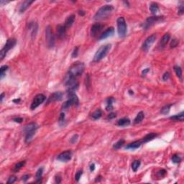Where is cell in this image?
Instances as JSON below:
<instances>
[{"label": "cell", "instance_id": "obj_1", "mask_svg": "<svg viewBox=\"0 0 184 184\" xmlns=\"http://www.w3.org/2000/svg\"><path fill=\"white\" fill-rule=\"evenodd\" d=\"M114 10V7L112 5H104L101 7L97 13L95 14L94 17V20H102L104 19L107 18L109 15L112 14V11Z\"/></svg>", "mask_w": 184, "mask_h": 184}, {"label": "cell", "instance_id": "obj_2", "mask_svg": "<svg viewBox=\"0 0 184 184\" xmlns=\"http://www.w3.org/2000/svg\"><path fill=\"white\" fill-rule=\"evenodd\" d=\"M85 69V65L82 62H76L70 67L67 75L72 76L73 78H77L84 73Z\"/></svg>", "mask_w": 184, "mask_h": 184}, {"label": "cell", "instance_id": "obj_3", "mask_svg": "<svg viewBox=\"0 0 184 184\" xmlns=\"http://www.w3.org/2000/svg\"><path fill=\"white\" fill-rule=\"evenodd\" d=\"M111 48H112L111 44H106L101 46L94 55V62H99L101 60H102L104 58H105L106 55L108 54L109 50H111Z\"/></svg>", "mask_w": 184, "mask_h": 184}, {"label": "cell", "instance_id": "obj_4", "mask_svg": "<svg viewBox=\"0 0 184 184\" xmlns=\"http://www.w3.org/2000/svg\"><path fill=\"white\" fill-rule=\"evenodd\" d=\"M37 125L34 122L30 123L26 125L24 128V131L25 132V142H30L31 139H33V136L36 132L37 130Z\"/></svg>", "mask_w": 184, "mask_h": 184}, {"label": "cell", "instance_id": "obj_5", "mask_svg": "<svg viewBox=\"0 0 184 184\" xmlns=\"http://www.w3.org/2000/svg\"><path fill=\"white\" fill-rule=\"evenodd\" d=\"M66 86L67 88V93L70 92H75V91L79 88V82L76 81L75 78H73L72 76L67 75L66 79Z\"/></svg>", "mask_w": 184, "mask_h": 184}, {"label": "cell", "instance_id": "obj_6", "mask_svg": "<svg viewBox=\"0 0 184 184\" xmlns=\"http://www.w3.org/2000/svg\"><path fill=\"white\" fill-rule=\"evenodd\" d=\"M16 43H17V40L15 38H9V39L7 40L6 44L4 45L3 48L2 49L1 51H0V60H3L4 57L6 56L7 53H8V51L15 47Z\"/></svg>", "mask_w": 184, "mask_h": 184}, {"label": "cell", "instance_id": "obj_7", "mask_svg": "<svg viewBox=\"0 0 184 184\" xmlns=\"http://www.w3.org/2000/svg\"><path fill=\"white\" fill-rule=\"evenodd\" d=\"M164 20L163 17L160 16H154V17H148L145 22H143L142 24V28L143 30H148L150 27L153 26L155 24H157L158 22H163Z\"/></svg>", "mask_w": 184, "mask_h": 184}, {"label": "cell", "instance_id": "obj_8", "mask_svg": "<svg viewBox=\"0 0 184 184\" xmlns=\"http://www.w3.org/2000/svg\"><path fill=\"white\" fill-rule=\"evenodd\" d=\"M68 99L66 101L64 104V105H63V109H68V108L71 107V106L73 105H79V98L76 96L75 92H70V93H68Z\"/></svg>", "mask_w": 184, "mask_h": 184}, {"label": "cell", "instance_id": "obj_9", "mask_svg": "<svg viewBox=\"0 0 184 184\" xmlns=\"http://www.w3.org/2000/svg\"><path fill=\"white\" fill-rule=\"evenodd\" d=\"M117 30L119 36L124 37L127 35V24L123 17H120L117 19Z\"/></svg>", "mask_w": 184, "mask_h": 184}, {"label": "cell", "instance_id": "obj_10", "mask_svg": "<svg viewBox=\"0 0 184 184\" xmlns=\"http://www.w3.org/2000/svg\"><path fill=\"white\" fill-rule=\"evenodd\" d=\"M45 39L49 48H53L55 45V37L52 30V27L48 25L45 30Z\"/></svg>", "mask_w": 184, "mask_h": 184}, {"label": "cell", "instance_id": "obj_11", "mask_svg": "<svg viewBox=\"0 0 184 184\" xmlns=\"http://www.w3.org/2000/svg\"><path fill=\"white\" fill-rule=\"evenodd\" d=\"M45 99H46V97H45L43 94H37V95L35 96V98H34L33 101V102H32V104H31L30 109H32V110L35 109L37 107H38L41 104H42V103L44 102Z\"/></svg>", "mask_w": 184, "mask_h": 184}, {"label": "cell", "instance_id": "obj_12", "mask_svg": "<svg viewBox=\"0 0 184 184\" xmlns=\"http://www.w3.org/2000/svg\"><path fill=\"white\" fill-rule=\"evenodd\" d=\"M155 40H156V35H155V34H153V35H150V36L148 37V38L145 40V42H143V44H142V50H144V51L145 52L148 51V50L150 48L151 46H152L153 44L155 42Z\"/></svg>", "mask_w": 184, "mask_h": 184}, {"label": "cell", "instance_id": "obj_13", "mask_svg": "<svg viewBox=\"0 0 184 184\" xmlns=\"http://www.w3.org/2000/svg\"><path fill=\"white\" fill-rule=\"evenodd\" d=\"M72 157V153H71V151L70 150H66L61 153L60 154L58 155L57 159L58 160H60L61 162H64V163H66L68 161H69Z\"/></svg>", "mask_w": 184, "mask_h": 184}, {"label": "cell", "instance_id": "obj_14", "mask_svg": "<svg viewBox=\"0 0 184 184\" xmlns=\"http://www.w3.org/2000/svg\"><path fill=\"white\" fill-rule=\"evenodd\" d=\"M104 28V25L100 23H95L92 25L91 29V35L92 37L97 36L101 33V31Z\"/></svg>", "mask_w": 184, "mask_h": 184}, {"label": "cell", "instance_id": "obj_15", "mask_svg": "<svg viewBox=\"0 0 184 184\" xmlns=\"http://www.w3.org/2000/svg\"><path fill=\"white\" fill-rule=\"evenodd\" d=\"M63 96L64 94L62 92L60 91H58V92H55L53 94H52L50 97L48 99L47 104H50L51 102H55V101H60L63 99Z\"/></svg>", "mask_w": 184, "mask_h": 184}, {"label": "cell", "instance_id": "obj_16", "mask_svg": "<svg viewBox=\"0 0 184 184\" xmlns=\"http://www.w3.org/2000/svg\"><path fill=\"white\" fill-rule=\"evenodd\" d=\"M66 27L64 25H61V24L58 25L57 30H56V35H57L59 39H64L66 36Z\"/></svg>", "mask_w": 184, "mask_h": 184}, {"label": "cell", "instance_id": "obj_17", "mask_svg": "<svg viewBox=\"0 0 184 184\" xmlns=\"http://www.w3.org/2000/svg\"><path fill=\"white\" fill-rule=\"evenodd\" d=\"M170 35L169 33L165 34L163 36V37H162V39L160 41V42H159V45H158L159 49L162 50V49L164 48L166 46V45L168 44V41L170 40Z\"/></svg>", "mask_w": 184, "mask_h": 184}, {"label": "cell", "instance_id": "obj_18", "mask_svg": "<svg viewBox=\"0 0 184 184\" xmlns=\"http://www.w3.org/2000/svg\"><path fill=\"white\" fill-rule=\"evenodd\" d=\"M114 33H115V29H114V27H109V28H108L107 30H106L101 35H100V37L99 39L100 40L106 39V38H107V37H109L112 36V35H114Z\"/></svg>", "mask_w": 184, "mask_h": 184}, {"label": "cell", "instance_id": "obj_19", "mask_svg": "<svg viewBox=\"0 0 184 184\" xmlns=\"http://www.w3.org/2000/svg\"><path fill=\"white\" fill-rule=\"evenodd\" d=\"M142 145V140H137V141H135V142L130 143L129 145H127L126 149L127 150H136V149L139 148Z\"/></svg>", "mask_w": 184, "mask_h": 184}, {"label": "cell", "instance_id": "obj_20", "mask_svg": "<svg viewBox=\"0 0 184 184\" xmlns=\"http://www.w3.org/2000/svg\"><path fill=\"white\" fill-rule=\"evenodd\" d=\"M75 16L74 15H71L68 16V17L66 20L65 21V24L64 26L66 27V28H69L73 25V24L74 23V21H75Z\"/></svg>", "mask_w": 184, "mask_h": 184}, {"label": "cell", "instance_id": "obj_21", "mask_svg": "<svg viewBox=\"0 0 184 184\" xmlns=\"http://www.w3.org/2000/svg\"><path fill=\"white\" fill-rule=\"evenodd\" d=\"M38 29V25L36 22H30L29 24V30L31 31V35L33 37H35Z\"/></svg>", "mask_w": 184, "mask_h": 184}, {"label": "cell", "instance_id": "obj_22", "mask_svg": "<svg viewBox=\"0 0 184 184\" xmlns=\"http://www.w3.org/2000/svg\"><path fill=\"white\" fill-rule=\"evenodd\" d=\"M33 2L34 1H29V0H27V1L23 2L22 3L20 7V13H23Z\"/></svg>", "mask_w": 184, "mask_h": 184}, {"label": "cell", "instance_id": "obj_23", "mask_svg": "<svg viewBox=\"0 0 184 184\" xmlns=\"http://www.w3.org/2000/svg\"><path fill=\"white\" fill-rule=\"evenodd\" d=\"M157 136V134H155V133H150V134H148V135H147L145 137H143V139H141L142 142V144H144V143H146V142H150V141H151V140H153V139H155Z\"/></svg>", "mask_w": 184, "mask_h": 184}, {"label": "cell", "instance_id": "obj_24", "mask_svg": "<svg viewBox=\"0 0 184 184\" xmlns=\"http://www.w3.org/2000/svg\"><path fill=\"white\" fill-rule=\"evenodd\" d=\"M130 124V120L128 118H122L119 120H118L117 125L120 127H126Z\"/></svg>", "mask_w": 184, "mask_h": 184}, {"label": "cell", "instance_id": "obj_25", "mask_svg": "<svg viewBox=\"0 0 184 184\" xmlns=\"http://www.w3.org/2000/svg\"><path fill=\"white\" fill-rule=\"evenodd\" d=\"M170 119H171L173 121H175V122H183L184 119V112H181V113H179L178 115H175L174 116H172L170 117Z\"/></svg>", "mask_w": 184, "mask_h": 184}, {"label": "cell", "instance_id": "obj_26", "mask_svg": "<svg viewBox=\"0 0 184 184\" xmlns=\"http://www.w3.org/2000/svg\"><path fill=\"white\" fill-rule=\"evenodd\" d=\"M150 10L151 13L153 15H156L157 12L159 11V7L158 4L155 2H153L150 4Z\"/></svg>", "mask_w": 184, "mask_h": 184}, {"label": "cell", "instance_id": "obj_27", "mask_svg": "<svg viewBox=\"0 0 184 184\" xmlns=\"http://www.w3.org/2000/svg\"><path fill=\"white\" fill-rule=\"evenodd\" d=\"M144 117H145V115H144L143 112H139V113L137 115L136 117L135 118V119H134V123H135V124H139V123H140V122L143 120Z\"/></svg>", "mask_w": 184, "mask_h": 184}, {"label": "cell", "instance_id": "obj_28", "mask_svg": "<svg viewBox=\"0 0 184 184\" xmlns=\"http://www.w3.org/2000/svg\"><path fill=\"white\" fill-rule=\"evenodd\" d=\"M107 104L106 106V109L107 111H112L113 109V102L115 101V99L113 97H109L107 99Z\"/></svg>", "mask_w": 184, "mask_h": 184}, {"label": "cell", "instance_id": "obj_29", "mask_svg": "<svg viewBox=\"0 0 184 184\" xmlns=\"http://www.w3.org/2000/svg\"><path fill=\"white\" fill-rule=\"evenodd\" d=\"M25 163H26V161H25V160L17 163L16 165H15V167H14V168H13V171H14V172H18L19 170L21 169L25 165Z\"/></svg>", "mask_w": 184, "mask_h": 184}, {"label": "cell", "instance_id": "obj_30", "mask_svg": "<svg viewBox=\"0 0 184 184\" xmlns=\"http://www.w3.org/2000/svg\"><path fill=\"white\" fill-rule=\"evenodd\" d=\"M101 116H102V112H101V110L100 109H97V110L92 114V115H91L92 118H93L94 119H95V120L99 119V118H101Z\"/></svg>", "mask_w": 184, "mask_h": 184}, {"label": "cell", "instance_id": "obj_31", "mask_svg": "<svg viewBox=\"0 0 184 184\" xmlns=\"http://www.w3.org/2000/svg\"><path fill=\"white\" fill-rule=\"evenodd\" d=\"M42 173H43V168H40L37 170V171L36 173V183H40L42 182L41 179H42Z\"/></svg>", "mask_w": 184, "mask_h": 184}, {"label": "cell", "instance_id": "obj_32", "mask_svg": "<svg viewBox=\"0 0 184 184\" xmlns=\"http://www.w3.org/2000/svg\"><path fill=\"white\" fill-rule=\"evenodd\" d=\"M174 71H175L176 75L178 77V79L182 81V69H181V67L178 66H175Z\"/></svg>", "mask_w": 184, "mask_h": 184}, {"label": "cell", "instance_id": "obj_33", "mask_svg": "<svg viewBox=\"0 0 184 184\" xmlns=\"http://www.w3.org/2000/svg\"><path fill=\"white\" fill-rule=\"evenodd\" d=\"M124 139H119L118 142H117L116 143H115V145H113V149L114 150H119V148H121L123 145H124Z\"/></svg>", "mask_w": 184, "mask_h": 184}, {"label": "cell", "instance_id": "obj_34", "mask_svg": "<svg viewBox=\"0 0 184 184\" xmlns=\"http://www.w3.org/2000/svg\"><path fill=\"white\" fill-rule=\"evenodd\" d=\"M140 164H141L140 160H135V161L132 163V169L134 172H136V171L138 170L139 167L140 166Z\"/></svg>", "mask_w": 184, "mask_h": 184}, {"label": "cell", "instance_id": "obj_35", "mask_svg": "<svg viewBox=\"0 0 184 184\" xmlns=\"http://www.w3.org/2000/svg\"><path fill=\"white\" fill-rule=\"evenodd\" d=\"M8 66H2L0 68V79H2L4 78V76L5 75V73L8 70Z\"/></svg>", "mask_w": 184, "mask_h": 184}, {"label": "cell", "instance_id": "obj_36", "mask_svg": "<svg viewBox=\"0 0 184 184\" xmlns=\"http://www.w3.org/2000/svg\"><path fill=\"white\" fill-rule=\"evenodd\" d=\"M171 106H172V104H168V105H166L165 106H163V108L161 109V111H160L161 114H163V115H167V114H168Z\"/></svg>", "mask_w": 184, "mask_h": 184}, {"label": "cell", "instance_id": "obj_37", "mask_svg": "<svg viewBox=\"0 0 184 184\" xmlns=\"http://www.w3.org/2000/svg\"><path fill=\"white\" fill-rule=\"evenodd\" d=\"M171 160H172L173 163H181V157H180L179 155H173Z\"/></svg>", "mask_w": 184, "mask_h": 184}, {"label": "cell", "instance_id": "obj_38", "mask_svg": "<svg viewBox=\"0 0 184 184\" xmlns=\"http://www.w3.org/2000/svg\"><path fill=\"white\" fill-rule=\"evenodd\" d=\"M181 4L178 6V15H183L184 12V6H183V2H181Z\"/></svg>", "mask_w": 184, "mask_h": 184}, {"label": "cell", "instance_id": "obj_39", "mask_svg": "<svg viewBox=\"0 0 184 184\" xmlns=\"http://www.w3.org/2000/svg\"><path fill=\"white\" fill-rule=\"evenodd\" d=\"M178 43H179V41H178V40H176V39L172 40V41H171V42H170V48H175V47L178 45Z\"/></svg>", "mask_w": 184, "mask_h": 184}, {"label": "cell", "instance_id": "obj_40", "mask_svg": "<svg viewBox=\"0 0 184 184\" xmlns=\"http://www.w3.org/2000/svg\"><path fill=\"white\" fill-rule=\"evenodd\" d=\"M16 180H17V177L15 176V175H12V176H10V177L9 178V179H8V181H7V184L14 183L15 181H16Z\"/></svg>", "mask_w": 184, "mask_h": 184}, {"label": "cell", "instance_id": "obj_41", "mask_svg": "<svg viewBox=\"0 0 184 184\" xmlns=\"http://www.w3.org/2000/svg\"><path fill=\"white\" fill-rule=\"evenodd\" d=\"M59 124L61 125V124H64V123L65 122V114L64 113H61L59 117Z\"/></svg>", "mask_w": 184, "mask_h": 184}, {"label": "cell", "instance_id": "obj_42", "mask_svg": "<svg viewBox=\"0 0 184 184\" xmlns=\"http://www.w3.org/2000/svg\"><path fill=\"white\" fill-rule=\"evenodd\" d=\"M82 174H83V170H79L78 172L76 173V174L75 175V178L76 181H79L80 180V178L81 177Z\"/></svg>", "mask_w": 184, "mask_h": 184}, {"label": "cell", "instance_id": "obj_43", "mask_svg": "<svg viewBox=\"0 0 184 184\" xmlns=\"http://www.w3.org/2000/svg\"><path fill=\"white\" fill-rule=\"evenodd\" d=\"M78 139H79V135H73L72 137L71 138L70 142H71V143H72V144H75V142H77Z\"/></svg>", "mask_w": 184, "mask_h": 184}, {"label": "cell", "instance_id": "obj_44", "mask_svg": "<svg viewBox=\"0 0 184 184\" xmlns=\"http://www.w3.org/2000/svg\"><path fill=\"white\" fill-rule=\"evenodd\" d=\"M79 47H76L74 48L73 51L72 53V58H75L77 57V55L79 54Z\"/></svg>", "mask_w": 184, "mask_h": 184}, {"label": "cell", "instance_id": "obj_45", "mask_svg": "<svg viewBox=\"0 0 184 184\" xmlns=\"http://www.w3.org/2000/svg\"><path fill=\"white\" fill-rule=\"evenodd\" d=\"M166 174V170L164 169H162L161 170H160V171H158L157 172V175L159 176V177H163L164 175Z\"/></svg>", "mask_w": 184, "mask_h": 184}, {"label": "cell", "instance_id": "obj_46", "mask_svg": "<svg viewBox=\"0 0 184 184\" xmlns=\"http://www.w3.org/2000/svg\"><path fill=\"white\" fill-rule=\"evenodd\" d=\"M170 77V73L168 72H166L164 73V75H163V81H167L168 79H169Z\"/></svg>", "mask_w": 184, "mask_h": 184}, {"label": "cell", "instance_id": "obj_47", "mask_svg": "<svg viewBox=\"0 0 184 184\" xmlns=\"http://www.w3.org/2000/svg\"><path fill=\"white\" fill-rule=\"evenodd\" d=\"M116 117H117L116 114L112 112V113H110V114L107 116V119H114V118H115Z\"/></svg>", "mask_w": 184, "mask_h": 184}, {"label": "cell", "instance_id": "obj_48", "mask_svg": "<svg viewBox=\"0 0 184 184\" xmlns=\"http://www.w3.org/2000/svg\"><path fill=\"white\" fill-rule=\"evenodd\" d=\"M13 121L15 122H17V123H21L23 121V119H22V118L17 117V118H15V119H13Z\"/></svg>", "mask_w": 184, "mask_h": 184}, {"label": "cell", "instance_id": "obj_49", "mask_svg": "<svg viewBox=\"0 0 184 184\" xmlns=\"http://www.w3.org/2000/svg\"><path fill=\"white\" fill-rule=\"evenodd\" d=\"M55 182L57 183H60V182H61V177H60V175H56V177H55Z\"/></svg>", "mask_w": 184, "mask_h": 184}, {"label": "cell", "instance_id": "obj_50", "mask_svg": "<svg viewBox=\"0 0 184 184\" xmlns=\"http://www.w3.org/2000/svg\"><path fill=\"white\" fill-rule=\"evenodd\" d=\"M150 71V68H145V69H144L143 71H142V75H145L147 73H148V72Z\"/></svg>", "mask_w": 184, "mask_h": 184}, {"label": "cell", "instance_id": "obj_51", "mask_svg": "<svg viewBox=\"0 0 184 184\" xmlns=\"http://www.w3.org/2000/svg\"><path fill=\"white\" fill-rule=\"evenodd\" d=\"M30 178V175H24L22 176V180L23 181H26L27 180H28V178Z\"/></svg>", "mask_w": 184, "mask_h": 184}, {"label": "cell", "instance_id": "obj_52", "mask_svg": "<svg viewBox=\"0 0 184 184\" xmlns=\"http://www.w3.org/2000/svg\"><path fill=\"white\" fill-rule=\"evenodd\" d=\"M94 170H95V165H94V163H92L90 166V170L92 172V171H94Z\"/></svg>", "mask_w": 184, "mask_h": 184}, {"label": "cell", "instance_id": "obj_53", "mask_svg": "<svg viewBox=\"0 0 184 184\" xmlns=\"http://www.w3.org/2000/svg\"><path fill=\"white\" fill-rule=\"evenodd\" d=\"M4 95H5L4 93H2V94H1V96H0V101H1V102H2L4 97Z\"/></svg>", "mask_w": 184, "mask_h": 184}, {"label": "cell", "instance_id": "obj_54", "mask_svg": "<svg viewBox=\"0 0 184 184\" xmlns=\"http://www.w3.org/2000/svg\"><path fill=\"white\" fill-rule=\"evenodd\" d=\"M79 15H81V16H84V15H85V12L84 11H83V10H80L79 12Z\"/></svg>", "mask_w": 184, "mask_h": 184}, {"label": "cell", "instance_id": "obj_55", "mask_svg": "<svg viewBox=\"0 0 184 184\" xmlns=\"http://www.w3.org/2000/svg\"><path fill=\"white\" fill-rule=\"evenodd\" d=\"M20 101H21V100H20V99H14L13 100V102L17 103H17L20 102Z\"/></svg>", "mask_w": 184, "mask_h": 184}, {"label": "cell", "instance_id": "obj_56", "mask_svg": "<svg viewBox=\"0 0 184 184\" xmlns=\"http://www.w3.org/2000/svg\"><path fill=\"white\" fill-rule=\"evenodd\" d=\"M129 93H130V94H134V93H133V91H132V90L129 91Z\"/></svg>", "mask_w": 184, "mask_h": 184}]
</instances>
